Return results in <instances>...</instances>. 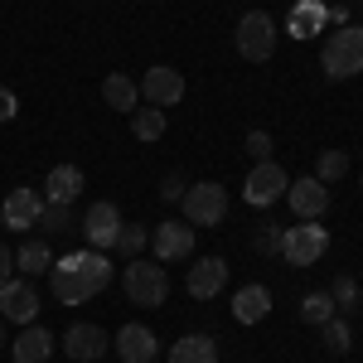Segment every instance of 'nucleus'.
<instances>
[{
    "instance_id": "nucleus-1",
    "label": "nucleus",
    "mask_w": 363,
    "mask_h": 363,
    "mask_svg": "<svg viewBox=\"0 0 363 363\" xmlns=\"http://www.w3.org/2000/svg\"><path fill=\"white\" fill-rule=\"evenodd\" d=\"M107 286H112V262L97 247L54 257V267H49V291L58 306H83L92 296H102Z\"/></svg>"
},
{
    "instance_id": "nucleus-2",
    "label": "nucleus",
    "mask_w": 363,
    "mask_h": 363,
    "mask_svg": "<svg viewBox=\"0 0 363 363\" xmlns=\"http://www.w3.org/2000/svg\"><path fill=\"white\" fill-rule=\"evenodd\" d=\"M320 68H325V78H359L363 73V25H339L330 39H325V49H320Z\"/></svg>"
},
{
    "instance_id": "nucleus-3",
    "label": "nucleus",
    "mask_w": 363,
    "mask_h": 363,
    "mask_svg": "<svg viewBox=\"0 0 363 363\" xmlns=\"http://www.w3.org/2000/svg\"><path fill=\"white\" fill-rule=\"evenodd\" d=\"M121 291H126V301L140 310H160L169 301V277L160 262H145V257H131L126 262V272H121Z\"/></svg>"
},
{
    "instance_id": "nucleus-4",
    "label": "nucleus",
    "mask_w": 363,
    "mask_h": 363,
    "mask_svg": "<svg viewBox=\"0 0 363 363\" xmlns=\"http://www.w3.org/2000/svg\"><path fill=\"white\" fill-rule=\"evenodd\" d=\"M179 203H184V223H194V228H218L228 218V189L218 184V179L189 184Z\"/></svg>"
},
{
    "instance_id": "nucleus-5",
    "label": "nucleus",
    "mask_w": 363,
    "mask_h": 363,
    "mask_svg": "<svg viewBox=\"0 0 363 363\" xmlns=\"http://www.w3.org/2000/svg\"><path fill=\"white\" fill-rule=\"evenodd\" d=\"M277 29L281 25L267 10H247L238 20V54L247 58V63H267V58L277 54Z\"/></svg>"
},
{
    "instance_id": "nucleus-6",
    "label": "nucleus",
    "mask_w": 363,
    "mask_h": 363,
    "mask_svg": "<svg viewBox=\"0 0 363 363\" xmlns=\"http://www.w3.org/2000/svg\"><path fill=\"white\" fill-rule=\"evenodd\" d=\"M325 247H330V233L320 223H291L281 233V257L291 267H315L325 257Z\"/></svg>"
},
{
    "instance_id": "nucleus-7",
    "label": "nucleus",
    "mask_w": 363,
    "mask_h": 363,
    "mask_svg": "<svg viewBox=\"0 0 363 363\" xmlns=\"http://www.w3.org/2000/svg\"><path fill=\"white\" fill-rule=\"evenodd\" d=\"M286 184H291V174L277 165V160H262V165H252L247 184H242V199H247L252 208H267V203H277L286 194Z\"/></svg>"
},
{
    "instance_id": "nucleus-8",
    "label": "nucleus",
    "mask_w": 363,
    "mask_h": 363,
    "mask_svg": "<svg viewBox=\"0 0 363 363\" xmlns=\"http://www.w3.org/2000/svg\"><path fill=\"white\" fill-rule=\"evenodd\" d=\"M286 199H291V213H296V223H315L325 208H330V184H320V179H291L286 184Z\"/></svg>"
},
{
    "instance_id": "nucleus-9",
    "label": "nucleus",
    "mask_w": 363,
    "mask_h": 363,
    "mask_svg": "<svg viewBox=\"0 0 363 363\" xmlns=\"http://www.w3.org/2000/svg\"><path fill=\"white\" fill-rule=\"evenodd\" d=\"M116 233H121V213H116V203L97 199V203L83 213V238H87V247H97V252L116 247Z\"/></svg>"
},
{
    "instance_id": "nucleus-10",
    "label": "nucleus",
    "mask_w": 363,
    "mask_h": 363,
    "mask_svg": "<svg viewBox=\"0 0 363 363\" xmlns=\"http://www.w3.org/2000/svg\"><path fill=\"white\" fill-rule=\"evenodd\" d=\"M140 97H145L150 107H174V102L184 97V73H179V68H165V63L145 68V78H140Z\"/></svg>"
},
{
    "instance_id": "nucleus-11",
    "label": "nucleus",
    "mask_w": 363,
    "mask_h": 363,
    "mask_svg": "<svg viewBox=\"0 0 363 363\" xmlns=\"http://www.w3.org/2000/svg\"><path fill=\"white\" fill-rule=\"evenodd\" d=\"M0 315L15 320V325H34V320H39V291L29 286V277L25 281L10 277L0 286Z\"/></svg>"
},
{
    "instance_id": "nucleus-12",
    "label": "nucleus",
    "mask_w": 363,
    "mask_h": 363,
    "mask_svg": "<svg viewBox=\"0 0 363 363\" xmlns=\"http://www.w3.org/2000/svg\"><path fill=\"white\" fill-rule=\"evenodd\" d=\"M107 349H112V335H107L102 325H73V330L63 335V354L73 363H97Z\"/></svg>"
},
{
    "instance_id": "nucleus-13",
    "label": "nucleus",
    "mask_w": 363,
    "mask_h": 363,
    "mask_svg": "<svg viewBox=\"0 0 363 363\" xmlns=\"http://www.w3.org/2000/svg\"><path fill=\"white\" fill-rule=\"evenodd\" d=\"M189 296L194 301H213V296H223V286H228V262L223 257H199L194 267H189Z\"/></svg>"
},
{
    "instance_id": "nucleus-14",
    "label": "nucleus",
    "mask_w": 363,
    "mask_h": 363,
    "mask_svg": "<svg viewBox=\"0 0 363 363\" xmlns=\"http://www.w3.org/2000/svg\"><path fill=\"white\" fill-rule=\"evenodd\" d=\"M194 257V223H155V262Z\"/></svg>"
},
{
    "instance_id": "nucleus-15",
    "label": "nucleus",
    "mask_w": 363,
    "mask_h": 363,
    "mask_svg": "<svg viewBox=\"0 0 363 363\" xmlns=\"http://www.w3.org/2000/svg\"><path fill=\"white\" fill-rule=\"evenodd\" d=\"M39 208H44V199L34 194V189H25V184L10 189L5 194V228L10 233H29V228L39 223Z\"/></svg>"
},
{
    "instance_id": "nucleus-16",
    "label": "nucleus",
    "mask_w": 363,
    "mask_h": 363,
    "mask_svg": "<svg viewBox=\"0 0 363 363\" xmlns=\"http://www.w3.org/2000/svg\"><path fill=\"white\" fill-rule=\"evenodd\" d=\"M116 359L121 363H150L155 359V335L145 325H121L116 330Z\"/></svg>"
},
{
    "instance_id": "nucleus-17",
    "label": "nucleus",
    "mask_w": 363,
    "mask_h": 363,
    "mask_svg": "<svg viewBox=\"0 0 363 363\" xmlns=\"http://www.w3.org/2000/svg\"><path fill=\"white\" fill-rule=\"evenodd\" d=\"M267 315H272V291H267V286L252 281V286H242V291L233 296V320H238V325H262Z\"/></svg>"
},
{
    "instance_id": "nucleus-18",
    "label": "nucleus",
    "mask_w": 363,
    "mask_h": 363,
    "mask_svg": "<svg viewBox=\"0 0 363 363\" xmlns=\"http://www.w3.org/2000/svg\"><path fill=\"white\" fill-rule=\"evenodd\" d=\"M83 194V169L78 165H54L44 179V203H73Z\"/></svg>"
},
{
    "instance_id": "nucleus-19",
    "label": "nucleus",
    "mask_w": 363,
    "mask_h": 363,
    "mask_svg": "<svg viewBox=\"0 0 363 363\" xmlns=\"http://www.w3.org/2000/svg\"><path fill=\"white\" fill-rule=\"evenodd\" d=\"M10 354H15V363H44L54 354V335L44 325H25V335L10 344Z\"/></svg>"
},
{
    "instance_id": "nucleus-20",
    "label": "nucleus",
    "mask_w": 363,
    "mask_h": 363,
    "mask_svg": "<svg viewBox=\"0 0 363 363\" xmlns=\"http://www.w3.org/2000/svg\"><path fill=\"white\" fill-rule=\"evenodd\" d=\"M169 363H218V344H213V335H184L174 339Z\"/></svg>"
},
{
    "instance_id": "nucleus-21",
    "label": "nucleus",
    "mask_w": 363,
    "mask_h": 363,
    "mask_svg": "<svg viewBox=\"0 0 363 363\" xmlns=\"http://www.w3.org/2000/svg\"><path fill=\"white\" fill-rule=\"evenodd\" d=\"M102 97H107V107H116V112H136L140 107V87L131 78H121V73H112L102 83Z\"/></svg>"
},
{
    "instance_id": "nucleus-22",
    "label": "nucleus",
    "mask_w": 363,
    "mask_h": 363,
    "mask_svg": "<svg viewBox=\"0 0 363 363\" xmlns=\"http://www.w3.org/2000/svg\"><path fill=\"white\" fill-rule=\"evenodd\" d=\"M49 267H54V252L44 247V238L15 252V272H25V277H49Z\"/></svg>"
},
{
    "instance_id": "nucleus-23",
    "label": "nucleus",
    "mask_w": 363,
    "mask_h": 363,
    "mask_svg": "<svg viewBox=\"0 0 363 363\" xmlns=\"http://www.w3.org/2000/svg\"><path fill=\"white\" fill-rule=\"evenodd\" d=\"M78 218H73V203H44L39 208V233L44 238H63V233H73Z\"/></svg>"
},
{
    "instance_id": "nucleus-24",
    "label": "nucleus",
    "mask_w": 363,
    "mask_h": 363,
    "mask_svg": "<svg viewBox=\"0 0 363 363\" xmlns=\"http://www.w3.org/2000/svg\"><path fill=\"white\" fill-rule=\"evenodd\" d=\"M131 131H136V140H160L165 136V107H136L131 112Z\"/></svg>"
},
{
    "instance_id": "nucleus-25",
    "label": "nucleus",
    "mask_w": 363,
    "mask_h": 363,
    "mask_svg": "<svg viewBox=\"0 0 363 363\" xmlns=\"http://www.w3.org/2000/svg\"><path fill=\"white\" fill-rule=\"evenodd\" d=\"M335 296L330 291H310V296H301V320L306 325H325V320H335Z\"/></svg>"
},
{
    "instance_id": "nucleus-26",
    "label": "nucleus",
    "mask_w": 363,
    "mask_h": 363,
    "mask_svg": "<svg viewBox=\"0 0 363 363\" xmlns=\"http://www.w3.org/2000/svg\"><path fill=\"white\" fill-rule=\"evenodd\" d=\"M344 174H349V155H344V150H320L315 179H320V184H335V179H344Z\"/></svg>"
},
{
    "instance_id": "nucleus-27",
    "label": "nucleus",
    "mask_w": 363,
    "mask_h": 363,
    "mask_svg": "<svg viewBox=\"0 0 363 363\" xmlns=\"http://www.w3.org/2000/svg\"><path fill=\"white\" fill-rule=\"evenodd\" d=\"M320 330H325V349H330V354H349V349H354V330H349V320H325V325H320Z\"/></svg>"
},
{
    "instance_id": "nucleus-28",
    "label": "nucleus",
    "mask_w": 363,
    "mask_h": 363,
    "mask_svg": "<svg viewBox=\"0 0 363 363\" xmlns=\"http://www.w3.org/2000/svg\"><path fill=\"white\" fill-rule=\"evenodd\" d=\"M145 242H150V228L121 223V233H116V252H121V257H140V252H145Z\"/></svg>"
},
{
    "instance_id": "nucleus-29",
    "label": "nucleus",
    "mask_w": 363,
    "mask_h": 363,
    "mask_svg": "<svg viewBox=\"0 0 363 363\" xmlns=\"http://www.w3.org/2000/svg\"><path fill=\"white\" fill-rule=\"evenodd\" d=\"M330 296H335V310H359V281L354 277H335Z\"/></svg>"
},
{
    "instance_id": "nucleus-30",
    "label": "nucleus",
    "mask_w": 363,
    "mask_h": 363,
    "mask_svg": "<svg viewBox=\"0 0 363 363\" xmlns=\"http://www.w3.org/2000/svg\"><path fill=\"white\" fill-rule=\"evenodd\" d=\"M320 25H325V10H320V5H296V29H291V34L306 39V34H315Z\"/></svg>"
},
{
    "instance_id": "nucleus-31",
    "label": "nucleus",
    "mask_w": 363,
    "mask_h": 363,
    "mask_svg": "<svg viewBox=\"0 0 363 363\" xmlns=\"http://www.w3.org/2000/svg\"><path fill=\"white\" fill-rule=\"evenodd\" d=\"M242 150H247L252 160L262 165V160H272V136H267V131H247V140H242Z\"/></svg>"
},
{
    "instance_id": "nucleus-32",
    "label": "nucleus",
    "mask_w": 363,
    "mask_h": 363,
    "mask_svg": "<svg viewBox=\"0 0 363 363\" xmlns=\"http://www.w3.org/2000/svg\"><path fill=\"white\" fill-rule=\"evenodd\" d=\"M252 242H257V252H267V257H272V252H281V228H262Z\"/></svg>"
},
{
    "instance_id": "nucleus-33",
    "label": "nucleus",
    "mask_w": 363,
    "mask_h": 363,
    "mask_svg": "<svg viewBox=\"0 0 363 363\" xmlns=\"http://www.w3.org/2000/svg\"><path fill=\"white\" fill-rule=\"evenodd\" d=\"M184 189H189V184H184L179 174H165V184H160V199H165V203H179V199H184Z\"/></svg>"
},
{
    "instance_id": "nucleus-34",
    "label": "nucleus",
    "mask_w": 363,
    "mask_h": 363,
    "mask_svg": "<svg viewBox=\"0 0 363 363\" xmlns=\"http://www.w3.org/2000/svg\"><path fill=\"white\" fill-rule=\"evenodd\" d=\"M15 112H20V102H15V92H10V87H0V121H10Z\"/></svg>"
},
{
    "instance_id": "nucleus-35",
    "label": "nucleus",
    "mask_w": 363,
    "mask_h": 363,
    "mask_svg": "<svg viewBox=\"0 0 363 363\" xmlns=\"http://www.w3.org/2000/svg\"><path fill=\"white\" fill-rule=\"evenodd\" d=\"M10 272H15V252H10L5 242H0V286L10 281Z\"/></svg>"
},
{
    "instance_id": "nucleus-36",
    "label": "nucleus",
    "mask_w": 363,
    "mask_h": 363,
    "mask_svg": "<svg viewBox=\"0 0 363 363\" xmlns=\"http://www.w3.org/2000/svg\"><path fill=\"white\" fill-rule=\"evenodd\" d=\"M5 339H10V335H5V325H0V349H5Z\"/></svg>"
},
{
    "instance_id": "nucleus-37",
    "label": "nucleus",
    "mask_w": 363,
    "mask_h": 363,
    "mask_svg": "<svg viewBox=\"0 0 363 363\" xmlns=\"http://www.w3.org/2000/svg\"><path fill=\"white\" fill-rule=\"evenodd\" d=\"M339 5H354V0H339Z\"/></svg>"
},
{
    "instance_id": "nucleus-38",
    "label": "nucleus",
    "mask_w": 363,
    "mask_h": 363,
    "mask_svg": "<svg viewBox=\"0 0 363 363\" xmlns=\"http://www.w3.org/2000/svg\"><path fill=\"white\" fill-rule=\"evenodd\" d=\"M359 184H363V174H359Z\"/></svg>"
},
{
    "instance_id": "nucleus-39",
    "label": "nucleus",
    "mask_w": 363,
    "mask_h": 363,
    "mask_svg": "<svg viewBox=\"0 0 363 363\" xmlns=\"http://www.w3.org/2000/svg\"><path fill=\"white\" fill-rule=\"evenodd\" d=\"M150 363H155V359H150Z\"/></svg>"
}]
</instances>
